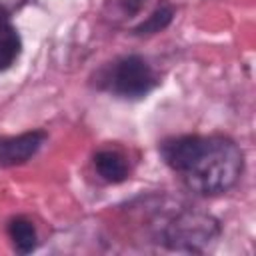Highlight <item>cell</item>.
Instances as JSON below:
<instances>
[{
	"mask_svg": "<svg viewBox=\"0 0 256 256\" xmlns=\"http://www.w3.org/2000/svg\"><path fill=\"white\" fill-rule=\"evenodd\" d=\"M160 158L182 184L202 196L228 192L244 172V152L222 134H182L160 142Z\"/></svg>",
	"mask_w": 256,
	"mask_h": 256,
	"instance_id": "obj_1",
	"label": "cell"
},
{
	"mask_svg": "<svg viewBox=\"0 0 256 256\" xmlns=\"http://www.w3.org/2000/svg\"><path fill=\"white\" fill-rule=\"evenodd\" d=\"M154 230L158 242L174 252H204L208 250L218 234V220L202 210L190 206H168L156 210Z\"/></svg>",
	"mask_w": 256,
	"mask_h": 256,
	"instance_id": "obj_2",
	"label": "cell"
},
{
	"mask_svg": "<svg viewBox=\"0 0 256 256\" xmlns=\"http://www.w3.org/2000/svg\"><path fill=\"white\" fill-rule=\"evenodd\" d=\"M94 82L98 90H104L116 98L140 100L160 84V76L146 58L128 54L104 64L96 72Z\"/></svg>",
	"mask_w": 256,
	"mask_h": 256,
	"instance_id": "obj_3",
	"label": "cell"
},
{
	"mask_svg": "<svg viewBox=\"0 0 256 256\" xmlns=\"http://www.w3.org/2000/svg\"><path fill=\"white\" fill-rule=\"evenodd\" d=\"M44 130H28L16 136H0V168L20 166L28 162L46 142Z\"/></svg>",
	"mask_w": 256,
	"mask_h": 256,
	"instance_id": "obj_4",
	"label": "cell"
},
{
	"mask_svg": "<svg viewBox=\"0 0 256 256\" xmlns=\"http://www.w3.org/2000/svg\"><path fill=\"white\" fill-rule=\"evenodd\" d=\"M92 164H94L96 174L104 182H108V184L124 182L128 178V172H130L126 156L120 150H116V148H102V150H98L94 154Z\"/></svg>",
	"mask_w": 256,
	"mask_h": 256,
	"instance_id": "obj_5",
	"label": "cell"
},
{
	"mask_svg": "<svg viewBox=\"0 0 256 256\" xmlns=\"http://www.w3.org/2000/svg\"><path fill=\"white\" fill-rule=\"evenodd\" d=\"M8 238L12 242V248L18 254H30L36 250L38 246V234L36 228L32 224V220H28L26 216H14L10 218L8 226H6Z\"/></svg>",
	"mask_w": 256,
	"mask_h": 256,
	"instance_id": "obj_6",
	"label": "cell"
},
{
	"mask_svg": "<svg viewBox=\"0 0 256 256\" xmlns=\"http://www.w3.org/2000/svg\"><path fill=\"white\" fill-rule=\"evenodd\" d=\"M22 52V38L8 18H0V72L12 68Z\"/></svg>",
	"mask_w": 256,
	"mask_h": 256,
	"instance_id": "obj_7",
	"label": "cell"
},
{
	"mask_svg": "<svg viewBox=\"0 0 256 256\" xmlns=\"http://www.w3.org/2000/svg\"><path fill=\"white\" fill-rule=\"evenodd\" d=\"M174 18V6L168 4V2H162L160 6H156L140 24H136L132 28V34L134 36H150V34H158L162 32L164 28L170 26Z\"/></svg>",
	"mask_w": 256,
	"mask_h": 256,
	"instance_id": "obj_8",
	"label": "cell"
},
{
	"mask_svg": "<svg viewBox=\"0 0 256 256\" xmlns=\"http://www.w3.org/2000/svg\"><path fill=\"white\" fill-rule=\"evenodd\" d=\"M26 0H0V18H10V14L18 12Z\"/></svg>",
	"mask_w": 256,
	"mask_h": 256,
	"instance_id": "obj_9",
	"label": "cell"
},
{
	"mask_svg": "<svg viewBox=\"0 0 256 256\" xmlns=\"http://www.w3.org/2000/svg\"><path fill=\"white\" fill-rule=\"evenodd\" d=\"M144 0H120V6L126 14H136L140 8H142Z\"/></svg>",
	"mask_w": 256,
	"mask_h": 256,
	"instance_id": "obj_10",
	"label": "cell"
}]
</instances>
